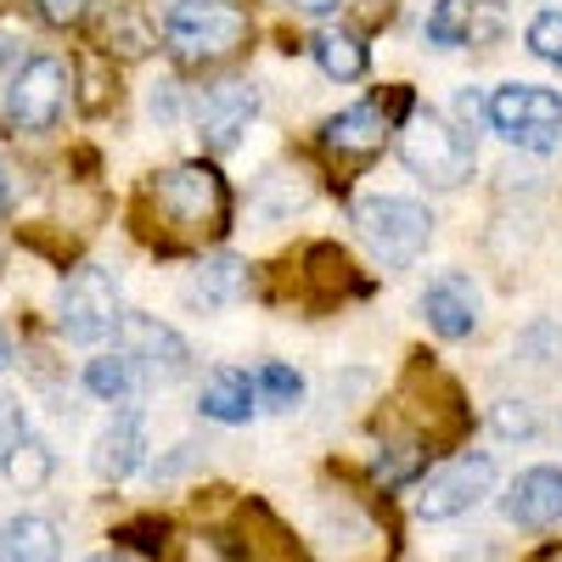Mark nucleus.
<instances>
[{
  "label": "nucleus",
  "mask_w": 562,
  "mask_h": 562,
  "mask_svg": "<svg viewBox=\"0 0 562 562\" xmlns=\"http://www.w3.org/2000/svg\"><path fill=\"white\" fill-rule=\"evenodd\" d=\"M147 198L158 203V214L175 231H186V237H220L225 220H231L225 180L209 164H175V169H164Z\"/></svg>",
  "instance_id": "nucleus-1"
},
{
  "label": "nucleus",
  "mask_w": 562,
  "mask_h": 562,
  "mask_svg": "<svg viewBox=\"0 0 562 562\" xmlns=\"http://www.w3.org/2000/svg\"><path fill=\"white\" fill-rule=\"evenodd\" d=\"M164 40L180 63H220L231 52H243L248 12L237 0H175L164 18Z\"/></svg>",
  "instance_id": "nucleus-2"
},
{
  "label": "nucleus",
  "mask_w": 562,
  "mask_h": 562,
  "mask_svg": "<svg viewBox=\"0 0 562 562\" xmlns=\"http://www.w3.org/2000/svg\"><path fill=\"white\" fill-rule=\"evenodd\" d=\"M355 225H360L366 248L378 254V265H389V270L416 265V259H422V248L434 243V214L422 209L416 198H389V192L360 198Z\"/></svg>",
  "instance_id": "nucleus-3"
},
{
  "label": "nucleus",
  "mask_w": 562,
  "mask_h": 562,
  "mask_svg": "<svg viewBox=\"0 0 562 562\" xmlns=\"http://www.w3.org/2000/svg\"><path fill=\"white\" fill-rule=\"evenodd\" d=\"M490 124L518 153L546 158L562 140V97L546 85H501V90H490Z\"/></svg>",
  "instance_id": "nucleus-4"
},
{
  "label": "nucleus",
  "mask_w": 562,
  "mask_h": 562,
  "mask_svg": "<svg viewBox=\"0 0 562 562\" xmlns=\"http://www.w3.org/2000/svg\"><path fill=\"white\" fill-rule=\"evenodd\" d=\"M400 158H405L411 175H422L428 186H461V180H473V164H479L467 130L439 119V113H416L400 130Z\"/></svg>",
  "instance_id": "nucleus-5"
},
{
  "label": "nucleus",
  "mask_w": 562,
  "mask_h": 562,
  "mask_svg": "<svg viewBox=\"0 0 562 562\" xmlns=\"http://www.w3.org/2000/svg\"><path fill=\"white\" fill-rule=\"evenodd\" d=\"M119 321H124V304H119V276L113 270L85 265V270H74L63 281V299H57L63 338L102 344V338H119Z\"/></svg>",
  "instance_id": "nucleus-6"
},
{
  "label": "nucleus",
  "mask_w": 562,
  "mask_h": 562,
  "mask_svg": "<svg viewBox=\"0 0 562 562\" xmlns=\"http://www.w3.org/2000/svg\"><path fill=\"white\" fill-rule=\"evenodd\" d=\"M490 490H495V461L490 456H456L416 484V518L422 524H450L461 512H473Z\"/></svg>",
  "instance_id": "nucleus-7"
},
{
  "label": "nucleus",
  "mask_w": 562,
  "mask_h": 562,
  "mask_svg": "<svg viewBox=\"0 0 562 562\" xmlns=\"http://www.w3.org/2000/svg\"><path fill=\"white\" fill-rule=\"evenodd\" d=\"M68 108V68L57 57H29L7 90V119L12 130H52Z\"/></svg>",
  "instance_id": "nucleus-8"
},
{
  "label": "nucleus",
  "mask_w": 562,
  "mask_h": 562,
  "mask_svg": "<svg viewBox=\"0 0 562 562\" xmlns=\"http://www.w3.org/2000/svg\"><path fill=\"white\" fill-rule=\"evenodd\" d=\"M119 344L124 355L140 366V371H153V378L175 383L192 371V349H186V338L175 333V326H164L158 315H124L119 321Z\"/></svg>",
  "instance_id": "nucleus-9"
},
{
  "label": "nucleus",
  "mask_w": 562,
  "mask_h": 562,
  "mask_svg": "<svg viewBox=\"0 0 562 562\" xmlns=\"http://www.w3.org/2000/svg\"><path fill=\"white\" fill-rule=\"evenodd\" d=\"M259 119V90L254 85H214L198 102V135L209 153H231Z\"/></svg>",
  "instance_id": "nucleus-10"
},
{
  "label": "nucleus",
  "mask_w": 562,
  "mask_h": 562,
  "mask_svg": "<svg viewBox=\"0 0 562 562\" xmlns=\"http://www.w3.org/2000/svg\"><path fill=\"white\" fill-rule=\"evenodd\" d=\"M422 315H428V326L439 338H467L479 326V288H473V276H461V270L434 276L428 288H422Z\"/></svg>",
  "instance_id": "nucleus-11"
},
{
  "label": "nucleus",
  "mask_w": 562,
  "mask_h": 562,
  "mask_svg": "<svg viewBox=\"0 0 562 562\" xmlns=\"http://www.w3.org/2000/svg\"><path fill=\"white\" fill-rule=\"evenodd\" d=\"M501 512L518 529H551L562 524V467H529V473L512 479Z\"/></svg>",
  "instance_id": "nucleus-12"
},
{
  "label": "nucleus",
  "mask_w": 562,
  "mask_h": 562,
  "mask_svg": "<svg viewBox=\"0 0 562 562\" xmlns=\"http://www.w3.org/2000/svg\"><path fill=\"white\" fill-rule=\"evenodd\" d=\"M405 108H411V97H394L389 108L383 102H355L338 119H326L321 135L333 153H371V147H383V135L394 130V113H405Z\"/></svg>",
  "instance_id": "nucleus-13"
},
{
  "label": "nucleus",
  "mask_w": 562,
  "mask_h": 562,
  "mask_svg": "<svg viewBox=\"0 0 562 562\" xmlns=\"http://www.w3.org/2000/svg\"><path fill=\"white\" fill-rule=\"evenodd\" d=\"M140 456H147V422H140V411H119L97 439V473L119 484L140 467Z\"/></svg>",
  "instance_id": "nucleus-14"
},
{
  "label": "nucleus",
  "mask_w": 562,
  "mask_h": 562,
  "mask_svg": "<svg viewBox=\"0 0 562 562\" xmlns=\"http://www.w3.org/2000/svg\"><path fill=\"white\" fill-rule=\"evenodd\" d=\"M254 378L248 371H237V366H220V371H209L203 378V394H198V411L209 416V422H220V428H243V422L254 416Z\"/></svg>",
  "instance_id": "nucleus-15"
},
{
  "label": "nucleus",
  "mask_w": 562,
  "mask_h": 562,
  "mask_svg": "<svg viewBox=\"0 0 562 562\" xmlns=\"http://www.w3.org/2000/svg\"><path fill=\"white\" fill-rule=\"evenodd\" d=\"M63 540L52 518H7L0 524V562H57Z\"/></svg>",
  "instance_id": "nucleus-16"
},
{
  "label": "nucleus",
  "mask_w": 562,
  "mask_h": 562,
  "mask_svg": "<svg viewBox=\"0 0 562 562\" xmlns=\"http://www.w3.org/2000/svg\"><path fill=\"white\" fill-rule=\"evenodd\" d=\"M248 288V265L237 259V254H220V259H209L198 276H192V288H186V299H192L198 310H225L231 299H237Z\"/></svg>",
  "instance_id": "nucleus-17"
},
{
  "label": "nucleus",
  "mask_w": 562,
  "mask_h": 562,
  "mask_svg": "<svg viewBox=\"0 0 562 562\" xmlns=\"http://www.w3.org/2000/svg\"><path fill=\"white\" fill-rule=\"evenodd\" d=\"M310 52H315V63H321V74L326 79H360L366 74V45H360V34H349V29H321L315 34V45H310Z\"/></svg>",
  "instance_id": "nucleus-18"
},
{
  "label": "nucleus",
  "mask_w": 562,
  "mask_h": 562,
  "mask_svg": "<svg viewBox=\"0 0 562 562\" xmlns=\"http://www.w3.org/2000/svg\"><path fill=\"white\" fill-rule=\"evenodd\" d=\"M479 7H484V0H439V7L428 12V45H439V52L473 45V34H479Z\"/></svg>",
  "instance_id": "nucleus-19"
},
{
  "label": "nucleus",
  "mask_w": 562,
  "mask_h": 562,
  "mask_svg": "<svg viewBox=\"0 0 562 562\" xmlns=\"http://www.w3.org/2000/svg\"><path fill=\"white\" fill-rule=\"evenodd\" d=\"M85 389L97 394V400H130L140 389V366L119 349V355H102V360H90L85 366Z\"/></svg>",
  "instance_id": "nucleus-20"
},
{
  "label": "nucleus",
  "mask_w": 562,
  "mask_h": 562,
  "mask_svg": "<svg viewBox=\"0 0 562 562\" xmlns=\"http://www.w3.org/2000/svg\"><path fill=\"white\" fill-rule=\"evenodd\" d=\"M0 456H7V479H12L18 490H40L45 479L57 473L52 445H40V439H18L12 450H0Z\"/></svg>",
  "instance_id": "nucleus-21"
},
{
  "label": "nucleus",
  "mask_w": 562,
  "mask_h": 562,
  "mask_svg": "<svg viewBox=\"0 0 562 562\" xmlns=\"http://www.w3.org/2000/svg\"><path fill=\"white\" fill-rule=\"evenodd\" d=\"M254 389L265 394V405H270V411H293V405L304 400V378H299L293 366H281V360L259 366V378H254Z\"/></svg>",
  "instance_id": "nucleus-22"
},
{
  "label": "nucleus",
  "mask_w": 562,
  "mask_h": 562,
  "mask_svg": "<svg viewBox=\"0 0 562 562\" xmlns=\"http://www.w3.org/2000/svg\"><path fill=\"white\" fill-rule=\"evenodd\" d=\"M524 40H529V52H535L540 63L562 68V12H535Z\"/></svg>",
  "instance_id": "nucleus-23"
},
{
  "label": "nucleus",
  "mask_w": 562,
  "mask_h": 562,
  "mask_svg": "<svg viewBox=\"0 0 562 562\" xmlns=\"http://www.w3.org/2000/svg\"><path fill=\"white\" fill-rule=\"evenodd\" d=\"M495 434H501V439H535V434H540L535 405H529V400H501V405H495Z\"/></svg>",
  "instance_id": "nucleus-24"
},
{
  "label": "nucleus",
  "mask_w": 562,
  "mask_h": 562,
  "mask_svg": "<svg viewBox=\"0 0 562 562\" xmlns=\"http://www.w3.org/2000/svg\"><path fill=\"white\" fill-rule=\"evenodd\" d=\"M416 467H422V450H416V445H389V450L378 456V479H383V484H405Z\"/></svg>",
  "instance_id": "nucleus-25"
},
{
  "label": "nucleus",
  "mask_w": 562,
  "mask_h": 562,
  "mask_svg": "<svg viewBox=\"0 0 562 562\" xmlns=\"http://www.w3.org/2000/svg\"><path fill=\"white\" fill-rule=\"evenodd\" d=\"M484 119H490V97H484V90H473V85H467L461 97H456V124H461L467 135H473Z\"/></svg>",
  "instance_id": "nucleus-26"
},
{
  "label": "nucleus",
  "mask_w": 562,
  "mask_h": 562,
  "mask_svg": "<svg viewBox=\"0 0 562 562\" xmlns=\"http://www.w3.org/2000/svg\"><path fill=\"white\" fill-rule=\"evenodd\" d=\"M18 439H29V422H23V405L12 394H0V450H12Z\"/></svg>",
  "instance_id": "nucleus-27"
},
{
  "label": "nucleus",
  "mask_w": 562,
  "mask_h": 562,
  "mask_svg": "<svg viewBox=\"0 0 562 562\" xmlns=\"http://www.w3.org/2000/svg\"><path fill=\"white\" fill-rule=\"evenodd\" d=\"M40 18L68 29V23H79V18H85V0H40Z\"/></svg>",
  "instance_id": "nucleus-28"
},
{
  "label": "nucleus",
  "mask_w": 562,
  "mask_h": 562,
  "mask_svg": "<svg viewBox=\"0 0 562 562\" xmlns=\"http://www.w3.org/2000/svg\"><path fill=\"white\" fill-rule=\"evenodd\" d=\"M119 540H130V546H140V551H158V540H164V524L153 529V524H135V529H119Z\"/></svg>",
  "instance_id": "nucleus-29"
},
{
  "label": "nucleus",
  "mask_w": 562,
  "mask_h": 562,
  "mask_svg": "<svg viewBox=\"0 0 562 562\" xmlns=\"http://www.w3.org/2000/svg\"><path fill=\"white\" fill-rule=\"evenodd\" d=\"M557 344V333H551V326H535V333L529 338H518V355H535V366H540V355Z\"/></svg>",
  "instance_id": "nucleus-30"
},
{
  "label": "nucleus",
  "mask_w": 562,
  "mask_h": 562,
  "mask_svg": "<svg viewBox=\"0 0 562 562\" xmlns=\"http://www.w3.org/2000/svg\"><path fill=\"white\" fill-rule=\"evenodd\" d=\"M153 113H158V119H175V85H158V97H153Z\"/></svg>",
  "instance_id": "nucleus-31"
},
{
  "label": "nucleus",
  "mask_w": 562,
  "mask_h": 562,
  "mask_svg": "<svg viewBox=\"0 0 562 562\" xmlns=\"http://www.w3.org/2000/svg\"><path fill=\"white\" fill-rule=\"evenodd\" d=\"M12 63H18V40L0 34V68H12Z\"/></svg>",
  "instance_id": "nucleus-32"
},
{
  "label": "nucleus",
  "mask_w": 562,
  "mask_h": 562,
  "mask_svg": "<svg viewBox=\"0 0 562 562\" xmlns=\"http://www.w3.org/2000/svg\"><path fill=\"white\" fill-rule=\"evenodd\" d=\"M293 7H299V12H333L338 0H293Z\"/></svg>",
  "instance_id": "nucleus-33"
},
{
  "label": "nucleus",
  "mask_w": 562,
  "mask_h": 562,
  "mask_svg": "<svg viewBox=\"0 0 562 562\" xmlns=\"http://www.w3.org/2000/svg\"><path fill=\"white\" fill-rule=\"evenodd\" d=\"M12 366V338H7V326H0V371Z\"/></svg>",
  "instance_id": "nucleus-34"
},
{
  "label": "nucleus",
  "mask_w": 562,
  "mask_h": 562,
  "mask_svg": "<svg viewBox=\"0 0 562 562\" xmlns=\"http://www.w3.org/2000/svg\"><path fill=\"white\" fill-rule=\"evenodd\" d=\"M7 203H12V180H7V169H0V214H7Z\"/></svg>",
  "instance_id": "nucleus-35"
},
{
  "label": "nucleus",
  "mask_w": 562,
  "mask_h": 562,
  "mask_svg": "<svg viewBox=\"0 0 562 562\" xmlns=\"http://www.w3.org/2000/svg\"><path fill=\"white\" fill-rule=\"evenodd\" d=\"M97 562H119V557H97Z\"/></svg>",
  "instance_id": "nucleus-36"
}]
</instances>
